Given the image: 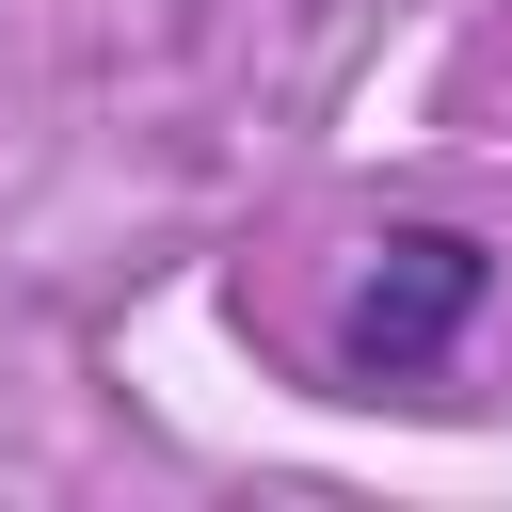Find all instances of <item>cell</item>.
I'll return each mask as SVG.
<instances>
[{
    "mask_svg": "<svg viewBox=\"0 0 512 512\" xmlns=\"http://www.w3.org/2000/svg\"><path fill=\"white\" fill-rule=\"evenodd\" d=\"M496 320V240L480 224H384L352 304H336V384H432Z\"/></svg>",
    "mask_w": 512,
    "mask_h": 512,
    "instance_id": "6da1fadb",
    "label": "cell"
}]
</instances>
